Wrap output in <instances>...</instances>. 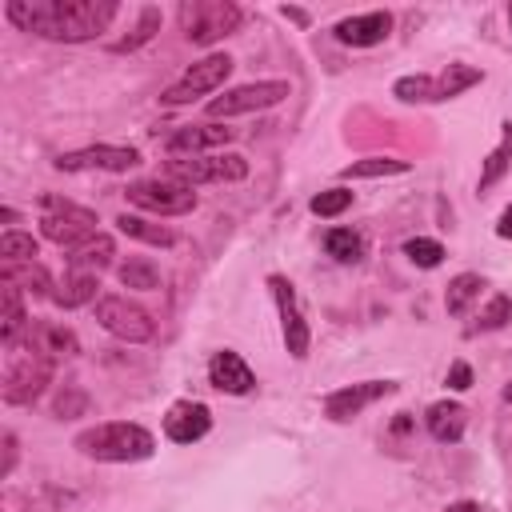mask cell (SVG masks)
Listing matches in <instances>:
<instances>
[{
  "instance_id": "34",
  "label": "cell",
  "mask_w": 512,
  "mask_h": 512,
  "mask_svg": "<svg viewBox=\"0 0 512 512\" xmlns=\"http://www.w3.org/2000/svg\"><path fill=\"white\" fill-rule=\"evenodd\" d=\"M88 392L84 388H76V384H64L60 392H56V400H52V416L56 420H72V416H84L88 412Z\"/></svg>"
},
{
  "instance_id": "25",
  "label": "cell",
  "mask_w": 512,
  "mask_h": 512,
  "mask_svg": "<svg viewBox=\"0 0 512 512\" xmlns=\"http://www.w3.org/2000/svg\"><path fill=\"white\" fill-rule=\"evenodd\" d=\"M116 228L124 232V236H132V240H140V244H152V248H172L176 244V232L172 228H164V224H152V220H144V216H116Z\"/></svg>"
},
{
  "instance_id": "22",
  "label": "cell",
  "mask_w": 512,
  "mask_h": 512,
  "mask_svg": "<svg viewBox=\"0 0 512 512\" xmlns=\"http://www.w3.org/2000/svg\"><path fill=\"white\" fill-rule=\"evenodd\" d=\"M4 280H12L16 288L32 292V296H44L52 300L56 296V280L48 276V268L40 260H24V264H4Z\"/></svg>"
},
{
  "instance_id": "33",
  "label": "cell",
  "mask_w": 512,
  "mask_h": 512,
  "mask_svg": "<svg viewBox=\"0 0 512 512\" xmlns=\"http://www.w3.org/2000/svg\"><path fill=\"white\" fill-rule=\"evenodd\" d=\"M512 320V300L508 296H492L484 308H480V316H476V324L468 328V332H496V328H504Z\"/></svg>"
},
{
  "instance_id": "10",
  "label": "cell",
  "mask_w": 512,
  "mask_h": 512,
  "mask_svg": "<svg viewBox=\"0 0 512 512\" xmlns=\"http://www.w3.org/2000/svg\"><path fill=\"white\" fill-rule=\"evenodd\" d=\"M288 96H292V84L288 80H252V84L228 88L224 96L208 100V120H228V116L260 112V108H272V104H280Z\"/></svg>"
},
{
  "instance_id": "5",
  "label": "cell",
  "mask_w": 512,
  "mask_h": 512,
  "mask_svg": "<svg viewBox=\"0 0 512 512\" xmlns=\"http://www.w3.org/2000/svg\"><path fill=\"white\" fill-rule=\"evenodd\" d=\"M176 184H232L248 176V160L236 152H208V156H184V160H168L164 172Z\"/></svg>"
},
{
  "instance_id": "24",
  "label": "cell",
  "mask_w": 512,
  "mask_h": 512,
  "mask_svg": "<svg viewBox=\"0 0 512 512\" xmlns=\"http://www.w3.org/2000/svg\"><path fill=\"white\" fill-rule=\"evenodd\" d=\"M480 80H484L480 68H472V64H448L444 72L432 76V104H436V100H452V96L468 92V88L480 84Z\"/></svg>"
},
{
  "instance_id": "40",
  "label": "cell",
  "mask_w": 512,
  "mask_h": 512,
  "mask_svg": "<svg viewBox=\"0 0 512 512\" xmlns=\"http://www.w3.org/2000/svg\"><path fill=\"white\" fill-rule=\"evenodd\" d=\"M448 512H484L476 500H456V504H448Z\"/></svg>"
},
{
  "instance_id": "2",
  "label": "cell",
  "mask_w": 512,
  "mask_h": 512,
  "mask_svg": "<svg viewBox=\"0 0 512 512\" xmlns=\"http://www.w3.org/2000/svg\"><path fill=\"white\" fill-rule=\"evenodd\" d=\"M72 448H80L88 460H104V464H136V460H148V456L156 452V436H152L144 424H132V420H108V424H96V428L76 432Z\"/></svg>"
},
{
  "instance_id": "16",
  "label": "cell",
  "mask_w": 512,
  "mask_h": 512,
  "mask_svg": "<svg viewBox=\"0 0 512 512\" xmlns=\"http://www.w3.org/2000/svg\"><path fill=\"white\" fill-rule=\"evenodd\" d=\"M208 380H212V388H220V392H228V396H248V392L256 388V372H252L248 360H244L240 352H232V348L212 352V360H208Z\"/></svg>"
},
{
  "instance_id": "30",
  "label": "cell",
  "mask_w": 512,
  "mask_h": 512,
  "mask_svg": "<svg viewBox=\"0 0 512 512\" xmlns=\"http://www.w3.org/2000/svg\"><path fill=\"white\" fill-rule=\"evenodd\" d=\"M160 32V8H140V20H136V28H132V36H124V40H116L112 44V52H136L140 44H148L152 36Z\"/></svg>"
},
{
  "instance_id": "21",
  "label": "cell",
  "mask_w": 512,
  "mask_h": 512,
  "mask_svg": "<svg viewBox=\"0 0 512 512\" xmlns=\"http://www.w3.org/2000/svg\"><path fill=\"white\" fill-rule=\"evenodd\" d=\"M424 424H428L432 440H440V444H456V440L464 436L468 412H464V404H456V400H436V404L428 408Z\"/></svg>"
},
{
  "instance_id": "42",
  "label": "cell",
  "mask_w": 512,
  "mask_h": 512,
  "mask_svg": "<svg viewBox=\"0 0 512 512\" xmlns=\"http://www.w3.org/2000/svg\"><path fill=\"white\" fill-rule=\"evenodd\" d=\"M504 400H508V404H512V384H508V388H504Z\"/></svg>"
},
{
  "instance_id": "4",
  "label": "cell",
  "mask_w": 512,
  "mask_h": 512,
  "mask_svg": "<svg viewBox=\"0 0 512 512\" xmlns=\"http://www.w3.org/2000/svg\"><path fill=\"white\" fill-rule=\"evenodd\" d=\"M240 20H244V12L232 0H192V4L184 0L180 4V32L200 48L232 36L240 28Z\"/></svg>"
},
{
  "instance_id": "23",
  "label": "cell",
  "mask_w": 512,
  "mask_h": 512,
  "mask_svg": "<svg viewBox=\"0 0 512 512\" xmlns=\"http://www.w3.org/2000/svg\"><path fill=\"white\" fill-rule=\"evenodd\" d=\"M96 288H100V280H96V272H64V280L56 284V304L60 308H80V304H96L100 296H96Z\"/></svg>"
},
{
  "instance_id": "3",
  "label": "cell",
  "mask_w": 512,
  "mask_h": 512,
  "mask_svg": "<svg viewBox=\"0 0 512 512\" xmlns=\"http://www.w3.org/2000/svg\"><path fill=\"white\" fill-rule=\"evenodd\" d=\"M40 232H44V240H52L60 248H76L96 236V212L68 196L44 192L40 196Z\"/></svg>"
},
{
  "instance_id": "15",
  "label": "cell",
  "mask_w": 512,
  "mask_h": 512,
  "mask_svg": "<svg viewBox=\"0 0 512 512\" xmlns=\"http://www.w3.org/2000/svg\"><path fill=\"white\" fill-rule=\"evenodd\" d=\"M208 428H212V412L200 400H176L164 416V436L172 444H196L200 436H208Z\"/></svg>"
},
{
  "instance_id": "17",
  "label": "cell",
  "mask_w": 512,
  "mask_h": 512,
  "mask_svg": "<svg viewBox=\"0 0 512 512\" xmlns=\"http://www.w3.org/2000/svg\"><path fill=\"white\" fill-rule=\"evenodd\" d=\"M392 32V16L388 12H364V16H348L336 24V40L340 44H352V48H372V44H384Z\"/></svg>"
},
{
  "instance_id": "36",
  "label": "cell",
  "mask_w": 512,
  "mask_h": 512,
  "mask_svg": "<svg viewBox=\"0 0 512 512\" xmlns=\"http://www.w3.org/2000/svg\"><path fill=\"white\" fill-rule=\"evenodd\" d=\"M308 208H312L316 216H340V212L352 208V192H348V188H324V192L312 196Z\"/></svg>"
},
{
  "instance_id": "32",
  "label": "cell",
  "mask_w": 512,
  "mask_h": 512,
  "mask_svg": "<svg viewBox=\"0 0 512 512\" xmlns=\"http://www.w3.org/2000/svg\"><path fill=\"white\" fill-rule=\"evenodd\" d=\"M324 248H328V256H336L340 264H352V260H360V252H364V240H360L352 228H328Z\"/></svg>"
},
{
  "instance_id": "8",
  "label": "cell",
  "mask_w": 512,
  "mask_h": 512,
  "mask_svg": "<svg viewBox=\"0 0 512 512\" xmlns=\"http://www.w3.org/2000/svg\"><path fill=\"white\" fill-rule=\"evenodd\" d=\"M96 320L108 336H116L124 344H148L156 336V320L148 316V308H140L136 300L116 296V292L96 300Z\"/></svg>"
},
{
  "instance_id": "11",
  "label": "cell",
  "mask_w": 512,
  "mask_h": 512,
  "mask_svg": "<svg viewBox=\"0 0 512 512\" xmlns=\"http://www.w3.org/2000/svg\"><path fill=\"white\" fill-rule=\"evenodd\" d=\"M140 164V152L132 144H88V148H76V152H60L56 156V168L60 172H128Z\"/></svg>"
},
{
  "instance_id": "14",
  "label": "cell",
  "mask_w": 512,
  "mask_h": 512,
  "mask_svg": "<svg viewBox=\"0 0 512 512\" xmlns=\"http://www.w3.org/2000/svg\"><path fill=\"white\" fill-rule=\"evenodd\" d=\"M396 392V380H364V384H348V388H336L324 396V416L328 420H352L360 416L368 404H376L380 396H392Z\"/></svg>"
},
{
  "instance_id": "27",
  "label": "cell",
  "mask_w": 512,
  "mask_h": 512,
  "mask_svg": "<svg viewBox=\"0 0 512 512\" xmlns=\"http://www.w3.org/2000/svg\"><path fill=\"white\" fill-rule=\"evenodd\" d=\"M480 288H484V276H476V272L452 276V280H448V292H444V308H448L452 316H464L468 304L480 300Z\"/></svg>"
},
{
  "instance_id": "12",
  "label": "cell",
  "mask_w": 512,
  "mask_h": 512,
  "mask_svg": "<svg viewBox=\"0 0 512 512\" xmlns=\"http://www.w3.org/2000/svg\"><path fill=\"white\" fill-rule=\"evenodd\" d=\"M268 288H272V300H276V312H280V332H284V344H288V352L296 356V360H304L308 356V324H304V316H300V304H296V292H292V280L288 276H280V272H272L268 276Z\"/></svg>"
},
{
  "instance_id": "39",
  "label": "cell",
  "mask_w": 512,
  "mask_h": 512,
  "mask_svg": "<svg viewBox=\"0 0 512 512\" xmlns=\"http://www.w3.org/2000/svg\"><path fill=\"white\" fill-rule=\"evenodd\" d=\"M496 236H504V240L512 236V204H508V208L500 212V224H496Z\"/></svg>"
},
{
  "instance_id": "38",
  "label": "cell",
  "mask_w": 512,
  "mask_h": 512,
  "mask_svg": "<svg viewBox=\"0 0 512 512\" xmlns=\"http://www.w3.org/2000/svg\"><path fill=\"white\" fill-rule=\"evenodd\" d=\"M16 468V432H4V464H0V476H12Z\"/></svg>"
},
{
  "instance_id": "41",
  "label": "cell",
  "mask_w": 512,
  "mask_h": 512,
  "mask_svg": "<svg viewBox=\"0 0 512 512\" xmlns=\"http://www.w3.org/2000/svg\"><path fill=\"white\" fill-rule=\"evenodd\" d=\"M280 12H284V16H288V20H296V24H304V20H308V16H304V12H300V8H280Z\"/></svg>"
},
{
  "instance_id": "28",
  "label": "cell",
  "mask_w": 512,
  "mask_h": 512,
  "mask_svg": "<svg viewBox=\"0 0 512 512\" xmlns=\"http://www.w3.org/2000/svg\"><path fill=\"white\" fill-rule=\"evenodd\" d=\"M508 164H512V124H500V144L488 152V160L480 168V192H488L508 172Z\"/></svg>"
},
{
  "instance_id": "37",
  "label": "cell",
  "mask_w": 512,
  "mask_h": 512,
  "mask_svg": "<svg viewBox=\"0 0 512 512\" xmlns=\"http://www.w3.org/2000/svg\"><path fill=\"white\" fill-rule=\"evenodd\" d=\"M448 388H456V392H464V388H472V368H468L464 360H456V364L448 368Z\"/></svg>"
},
{
  "instance_id": "18",
  "label": "cell",
  "mask_w": 512,
  "mask_h": 512,
  "mask_svg": "<svg viewBox=\"0 0 512 512\" xmlns=\"http://www.w3.org/2000/svg\"><path fill=\"white\" fill-rule=\"evenodd\" d=\"M24 348L44 352L48 360H64V356H76V352H80V340H76V332H72V328L56 324V320H32Z\"/></svg>"
},
{
  "instance_id": "29",
  "label": "cell",
  "mask_w": 512,
  "mask_h": 512,
  "mask_svg": "<svg viewBox=\"0 0 512 512\" xmlns=\"http://www.w3.org/2000/svg\"><path fill=\"white\" fill-rule=\"evenodd\" d=\"M408 172V160H396V156H368V160H352L340 176L344 180H372V176H400Z\"/></svg>"
},
{
  "instance_id": "1",
  "label": "cell",
  "mask_w": 512,
  "mask_h": 512,
  "mask_svg": "<svg viewBox=\"0 0 512 512\" xmlns=\"http://www.w3.org/2000/svg\"><path fill=\"white\" fill-rule=\"evenodd\" d=\"M120 4L116 0H8L4 16L32 36L44 40H64V44H84L108 32L116 20Z\"/></svg>"
},
{
  "instance_id": "7",
  "label": "cell",
  "mask_w": 512,
  "mask_h": 512,
  "mask_svg": "<svg viewBox=\"0 0 512 512\" xmlns=\"http://www.w3.org/2000/svg\"><path fill=\"white\" fill-rule=\"evenodd\" d=\"M232 68H236V64H232L228 52H212V56L196 60L180 80H172L160 100H164L168 108H180V104H192V100H200V96H212V92L224 88V80L232 76Z\"/></svg>"
},
{
  "instance_id": "20",
  "label": "cell",
  "mask_w": 512,
  "mask_h": 512,
  "mask_svg": "<svg viewBox=\"0 0 512 512\" xmlns=\"http://www.w3.org/2000/svg\"><path fill=\"white\" fill-rule=\"evenodd\" d=\"M24 288H16L12 280H4V324H0V340H4V348L8 352H16V344L20 340H28V328H32V320H28V312H24V296H20Z\"/></svg>"
},
{
  "instance_id": "35",
  "label": "cell",
  "mask_w": 512,
  "mask_h": 512,
  "mask_svg": "<svg viewBox=\"0 0 512 512\" xmlns=\"http://www.w3.org/2000/svg\"><path fill=\"white\" fill-rule=\"evenodd\" d=\"M404 256L416 268H436L444 260V244L440 240H428V236H412V240H404Z\"/></svg>"
},
{
  "instance_id": "19",
  "label": "cell",
  "mask_w": 512,
  "mask_h": 512,
  "mask_svg": "<svg viewBox=\"0 0 512 512\" xmlns=\"http://www.w3.org/2000/svg\"><path fill=\"white\" fill-rule=\"evenodd\" d=\"M112 256H116V240H112L108 232H96L92 240L68 248L64 264H68L72 272H104V268L112 264Z\"/></svg>"
},
{
  "instance_id": "43",
  "label": "cell",
  "mask_w": 512,
  "mask_h": 512,
  "mask_svg": "<svg viewBox=\"0 0 512 512\" xmlns=\"http://www.w3.org/2000/svg\"><path fill=\"white\" fill-rule=\"evenodd\" d=\"M508 24H512V4H508Z\"/></svg>"
},
{
  "instance_id": "26",
  "label": "cell",
  "mask_w": 512,
  "mask_h": 512,
  "mask_svg": "<svg viewBox=\"0 0 512 512\" xmlns=\"http://www.w3.org/2000/svg\"><path fill=\"white\" fill-rule=\"evenodd\" d=\"M116 276H120V284L132 288V292H152V288H160V268H156L148 256H128V260L116 268Z\"/></svg>"
},
{
  "instance_id": "13",
  "label": "cell",
  "mask_w": 512,
  "mask_h": 512,
  "mask_svg": "<svg viewBox=\"0 0 512 512\" xmlns=\"http://www.w3.org/2000/svg\"><path fill=\"white\" fill-rule=\"evenodd\" d=\"M228 140H236V128L220 124V120H208V124H184L176 128L168 140H164V152L172 160H184V156H208L212 148H224Z\"/></svg>"
},
{
  "instance_id": "31",
  "label": "cell",
  "mask_w": 512,
  "mask_h": 512,
  "mask_svg": "<svg viewBox=\"0 0 512 512\" xmlns=\"http://www.w3.org/2000/svg\"><path fill=\"white\" fill-rule=\"evenodd\" d=\"M36 252H40V244H36L32 232H16V228H8V232L0 236V256H4V264L36 260Z\"/></svg>"
},
{
  "instance_id": "6",
  "label": "cell",
  "mask_w": 512,
  "mask_h": 512,
  "mask_svg": "<svg viewBox=\"0 0 512 512\" xmlns=\"http://www.w3.org/2000/svg\"><path fill=\"white\" fill-rule=\"evenodd\" d=\"M52 372H56V360H48L36 348H24L4 368V388H0L4 404H36L44 396V388L52 384Z\"/></svg>"
},
{
  "instance_id": "9",
  "label": "cell",
  "mask_w": 512,
  "mask_h": 512,
  "mask_svg": "<svg viewBox=\"0 0 512 512\" xmlns=\"http://www.w3.org/2000/svg\"><path fill=\"white\" fill-rule=\"evenodd\" d=\"M124 200L152 212V216H184L196 208V192L188 184H176L168 176H148V180H132L124 188Z\"/></svg>"
}]
</instances>
